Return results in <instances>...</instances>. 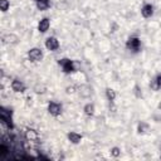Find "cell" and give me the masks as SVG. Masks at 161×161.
<instances>
[{
    "label": "cell",
    "instance_id": "cell-8",
    "mask_svg": "<svg viewBox=\"0 0 161 161\" xmlns=\"http://www.w3.org/2000/svg\"><path fill=\"white\" fill-rule=\"evenodd\" d=\"M49 28H50V20L48 18H43L38 24V31L42 34L47 33L49 30Z\"/></svg>",
    "mask_w": 161,
    "mask_h": 161
},
{
    "label": "cell",
    "instance_id": "cell-18",
    "mask_svg": "<svg viewBox=\"0 0 161 161\" xmlns=\"http://www.w3.org/2000/svg\"><path fill=\"white\" fill-rule=\"evenodd\" d=\"M75 92H77V87L73 86V84H72V86H68V87L65 88V93H67V94H74Z\"/></svg>",
    "mask_w": 161,
    "mask_h": 161
},
{
    "label": "cell",
    "instance_id": "cell-5",
    "mask_svg": "<svg viewBox=\"0 0 161 161\" xmlns=\"http://www.w3.org/2000/svg\"><path fill=\"white\" fill-rule=\"evenodd\" d=\"M45 48L50 52H55L59 48V40L55 36H49L45 40Z\"/></svg>",
    "mask_w": 161,
    "mask_h": 161
},
{
    "label": "cell",
    "instance_id": "cell-3",
    "mask_svg": "<svg viewBox=\"0 0 161 161\" xmlns=\"http://www.w3.org/2000/svg\"><path fill=\"white\" fill-rule=\"evenodd\" d=\"M28 59L30 62H40L43 59V52L40 48H31L28 52Z\"/></svg>",
    "mask_w": 161,
    "mask_h": 161
},
{
    "label": "cell",
    "instance_id": "cell-2",
    "mask_svg": "<svg viewBox=\"0 0 161 161\" xmlns=\"http://www.w3.org/2000/svg\"><path fill=\"white\" fill-rule=\"evenodd\" d=\"M62 109H63V107H62V104L58 103V102L52 101V102H49V104H48V112H49V114L53 116V117L60 116V114H62Z\"/></svg>",
    "mask_w": 161,
    "mask_h": 161
},
{
    "label": "cell",
    "instance_id": "cell-1",
    "mask_svg": "<svg viewBox=\"0 0 161 161\" xmlns=\"http://www.w3.org/2000/svg\"><path fill=\"white\" fill-rule=\"evenodd\" d=\"M58 64H59V67L62 68V70H63L64 73H67V74H70V73L77 72V70H75V64H74V62H73L72 59H69V58H62V59H59V60H58Z\"/></svg>",
    "mask_w": 161,
    "mask_h": 161
},
{
    "label": "cell",
    "instance_id": "cell-20",
    "mask_svg": "<svg viewBox=\"0 0 161 161\" xmlns=\"http://www.w3.org/2000/svg\"><path fill=\"white\" fill-rule=\"evenodd\" d=\"M111 155H112L113 157H118V156L121 155V150H119L118 147H112V148H111Z\"/></svg>",
    "mask_w": 161,
    "mask_h": 161
},
{
    "label": "cell",
    "instance_id": "cell-14",
    "mask_svg": "<svg viewBox=\"0 0 161 161\" xmlns=\"http://www.w3.org/2000/svg\"><path fill=\"white\" fill-rule=\"evenodd\" d=\"M106 97L109 102H113L116 99V91L112 89V88H107L106 89Z\"/></svg>",
    "mask_w": 161,
    "mask_h": 161
},
{
    "label": "cell",
    "instance_id": "cell-6",
    "mask_svg": "<svg viewBox=\"0 0 161 161\" xmlns=\"http://www.w3.org/2000/svg\"><path fill=\"white\" fill-rule=\"evenodd\" d=\"M24 137H25V140H28L29 142H36V141L39 140V133H38V131L34 130V128H28V130L25 131V133H24Z\"/></svg>",
    "mask_w": 161,
    "mask_h": 161
},
{
    "label": "cell",
    "instance_id": "cell-17",
    "mask_svg": "<svg viewBox=\"0 0 161 161\" xmlns=\"http://www.w3.org/2000/svg\"><path fill=\"white\" fill-rule=\"evenodd\" d=\"M9 6H10V3H9L8 0H0V10H1L3 13L8 11Z\"/></svg>",
    "mask_w": 161,
    "mask_h": 161
},
{
    "label": "cell",
    "instance_id": "cell-22",
    "mask_svg": "<svg viewBox=\"0 0 161 161\" xmlns=\"http://www.w3.org/2000/svg\"><path fill=\"white\" fill-rule=\"evenodd\" d=\"M157 108L161 111V102H158V104H157Z\"/></svg>",
    "mask_w": 161,
    "mask_h": 161
},
{
    "label": "cell",
    "instance_id": "cell-21",
    "mask_svg": "<svg viewBox=\"0 0 161 161\" xmlns=\"http://www.w3.org/2000/svg\"><path fill=\"white\" fill-rule=\"evenodd\" d=\"M156 82H157V87H158V89H161V75L156 77Z\"/></svg>",
    "mask_w": 161,
    "mask_h": 161
},
{
    "label": "cell",
    "instance_id": "cell-11",
    "mask_svg": "<svg viewBox=\"0 0 161 161\" xmlns=\"http://www.w3.org/2000/svg\"><path fill=\"white\" fill-rule=\"evenodd\" d=\"M3 40H4V43H8V44H15V43H18L19 38H18V35H15L13 33H8V34L3 35Z\"/></svg>",
    "mask_w": 161,
    "mask_h": 161
},
{
    "label": "cell",
    "instance_id": "cell-16",
    "mask_svg": "<svg viewBox=\"0 0 161 161\" xmlns=\"http://www.w3.org/2000/svg\"><path fill=\"white\" fill-rule=\"evenodd\" d=\"M147 131H148V125H147V123H145V122L138 123V126H137V132H138V133L143 135V133H146Z\"/></svg>",
    "mask_w": 161,
    "mask_h": 161
},
{
    "label": "cell",
    "instance_id": "cell-12",
    "mask_svg": "<svg viewBox=\"0 0 161 161\" xmlns=\"http://www.w3.org/2000/svg\"><path fill=\"white\" fill-rule=\"evenodd\" d=\"M34 1H35V5H36L38 10H40V11L47 10L50 6V1L49 0H34Z\"/></svg>",
    "mask_w": 161,
    "mask_h": 161
},
{
    "label": "cell",
    "instance_id": "cell-4",
    "mask_svg": "<svg viewBox=\"0 0 161 161\" xmlns=\"http://www.w3.org/2000/svg\"><path fill=\"white\" fill-rule=\"evenodd\" d=\"M126 47H127V49H130L132 52H138L141 48V40L137 36H131V38H128Z\"/></svg>",
    "mask_w": 161,
    "mask_h": 161
},
{
    "label": "cell",
    "instance_id": "cell-10",
    "mask_svg": "<svg viewBox=\"0 0 161 161\" xmlns=\"http://www.w3.org/2000/svg\"><path fill=\"white\" fill-rule=\"evenodd\" d=\"M67 137H68L69 142H72V143H74V145L79 143V142L82 141V138H83V136H82L80 133H78V132H74V131H72V132H68Z\"/></svg>",
    "mask_w": 161,
    "mask_h": 161
},
{
    "label": "cell",
    "instance_id": "cell-13",
    "mask_svg": "<svg viewBox=\"0 0 161 161\" xmlns=\"http://www.w3.org/2000/svg\"><path fill=\"white\" fill-rule=\"evenodd\" d=\"M83 111H84V113H86L87 116H93V114H94V111H96L94 104H93V103H87V104L83 107Z\"/></svg>",
    "mask_w": 161,
    "mask_h": 161
},
{
    "label": "cell",
    "instance_id": "cell-7",
    "mask_svg": "<svg viewBox=\"0 0 161 161\" xmlns=\"http://www.w3.org/2000/svg\"><path fill=\"white\" fill-rule=\"evenodd\" d=\"M10 86H11V89H13L15 93H23V92H25V89H26L25 84H24L21 80H19V79H14Z\"/></svg>",
    "mask_w": 161,
    "mask_h": 161
},
{
    "label": "cell",
    "instance_id": "cell-9",
    "mask_svg": "<svg viewBox=\"0 0 161 161\" xmlns=\"http://www.w3.org/2000/svg\"><path fill=\"white\" fill-rule=\"evenodd\" d=\"M141 15L143 18H146V19L151 18L153 15V6L151 4H145L142 6V9H141Z\"/></svg>",
    "mask_w": 161,
    "mask_h": 161
},
{
    "label": "cell",
    "instance_id": "cell-15",
    "mask_svg": "<svg viewBox=\"0 0 161 161\" xmlns=\"http://www.w3.org/2000/svg\"><path fill=\"white\" fill-rule=\"evenodd\" d=\"M79 91H80V96H83V97H89L92 94V91H91L89 86H82Z\"/></svg>",
    "mask_w": 161,
    "mask_h": 161
},
{
    "label": "cell",
    "instance_id": "cell-19",
    "mask_svg": "<svg viewBox=\"0 0 161 161\" xmlns=\"http://www.w3.org/2000/svg\"><path fill=\"white\" fill-rule=\"evenodd\" d=\"M45 87L44 86H40V84H36L35 87H34V91H35V93H38V94H40V93H44L45 92Z\"/></svg>",
    "mask_w": 161,
    "mask_h": 161
}]
</instances>
